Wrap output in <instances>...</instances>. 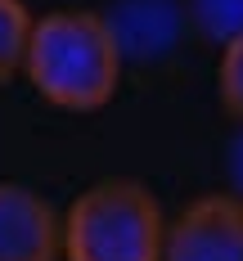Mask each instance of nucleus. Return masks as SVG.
Listing matches in <instances>:
<instances>
[{
	"instance_id": "1",
	"label": "nucleus",
	"mask_w": 243,
	"mask_h": 261,
	"mask_svg": "<svg viewBox=\"0 0 243 261\" xmlns=\"http://www.w3.org/2000/svg\"><path fill=\"white\" fill-rule=\"evenodd\" d=\"M23 77L50 108L99 113L122 81V41L90 9H54L32 23Z\"/></svg>"
},
{
	"instance_id": "2",
	"label": "nucleus",
	"mask_w": 243,
	"mask_h": 261,
	"mask_svg": "<svg viewBox=\"0 0 243 261\" xmlns=\"http://www.w3.org/2000/svg\"><path fill=\"white\" fill-rule=\"evenodd\" d=\"M167 216L140 180L113 176L63 212V261H162Z\"/></svg>"
},
{
	"instance_id": "3",
	"label": "nucleus",
	"mask_w": 243,
	"mask_h": 261,
	"mask_svg": "<svg viewBox=\"0 0 243 261\" xmlns=\"http://www.w3.org/2000/svg\"><path fill=\"white\" fill-rule=\"evenodd\" d=\"M162 261H243V198L203 194L167 221Z\"/></svg>"
},
{
	"instance_id": "5",
	"label": "nucleus",
	"mask_w": 243,
	"mask_h": 261,
	"mask_svg": "<svg viewBox=\"0 0 243 261\" xmlns=\"http://www.w3.org/2000/svg\"><path fill=\"white\" fill-rule=\"evenodd\" d=\"M32 14L23 0H0V86L23 72L27 41H32Z\"/></svg>"
},
{
	"instance_id": "7",
	"label": "nucleus",
	"mask_w": 243,
	"mask_h": 261,
	"mask_svg": "<svg viewBox=\"0 0 243 261\" xmlns=\"http://www.w3.org/2000/svg\"><path fill=\"white\" fill-rule=\"evenodd\" d=\"M194 18L207 36L225 45L230 36L243 32V0H194Z\"/></svg>"
},
{
	"instance_id": "6",
	"label": "nucleus",
	"mask_w": 243,
	"mask_h": 261,
	"mask_svg": "<svg viewBox=\"0 0 243 261\" xmlns=\"http://www.w3.org/2000/svg\"><path fill=\"white\" fill-rule=\"evenodd\" d=\"M216 95H221V104L225 113L243 122V32L239 36H230L225 45H221V63H216Z\"/></svg>"
},
{
	"instance_id": "8",
	"label": "nucleus",
	"mask_w": 243,
	"mask_h": 261,
	"mask_svg": "<svg viewBox=\"0 0 243 261\" xmlns=\"http://www.w3.org/2000/svg\"><path fill=\"white\" fill-rule=\"evenodd\" d=\"M234 167H239V180H243V144L234 149Z\"/></svg>"
},
{
	"instance_id": "4",
	"label": "nucleus",
	"mask_w": 243,
	"mask_h": 261,
	"mask_svg": "<svg viewBox=\"0 0 243 261\" xmlns=\"http://www.w3.org/2000/svg\"><path fill=\"white\" fill-rule=\"evenodd\" d=\"M63 216L27 185L0 180V261H59Z\"/></svg>"
}]
</instances>
